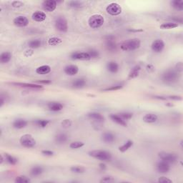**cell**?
<instances>
[{"instance_id":"cell-1","label":"cell","mask_w":183,"mask_h":183,"mask_svg":"<svg viewBox=\"0 0 183 183\" xmlns=\"http://www.w3.org/2000/svg\"><path fill=\"white\" fill-rule=\"evenodd\" d=\"M140 45V40L137 38H134L124 41L120 45V48L123 51H135L139 49Z\"/></svg>"},{"instance_id":"cell-2","label":"cell","mask_w":183,"mask_h":183,"mask_svg":"<svg viewBox=\"0 0 183 183\" xmlns=\"http://www.w3.org/2000/svg\"><path fill=\"white\" fill-rule=\"evenodd\" d=\"M178 72L173 70H168L165 71L162 75V80L165 83L171 84L176 82L179 80Z\"/></svg>"},{"instance_id":"cell-3","label":"cell","mask_w":183,"mask_h":183,"mask_svg":"<svg viewBox=\"0 0 183 183\" xmlns=\"http://www.w3.org/2000/svg\"><path fill=\"white\" fill-rule=\"evenodd\" d=\"M88 154L90 157L102 161H110L112 160V154L106 150H101V149L92 150L89 152Z\"/></svg>"},{"instance_id":"cell-4","label":"cell","mask_w":183,"mask_h":183,"mask_svg":"<svg viewBox=\"0 0 183 183\" xmlns=\"http://www.w3.org/2000/svg\"><path fill=\"white\" fill-rule=\"evenodd\" d=\"M104 17L100 15H94L90 17L89 20H88V24L89 26L92 29H99L103 25Z\"/></svg>"},{"instance_id":"cell-5","label":"cell","mask_w":183,"mask_h":183,"mask_svg":"<svg viewBox=\"0 0 183 183\" xmlns=\"http://www.w3.org/2000/svg\"><path fill=\"white\" fill-rule=\"evenodd\" d=\"M20 144L26 148H32L36 145V140L29 134H25L20 137Z\"/></svg>"},{"instance_id":"cell-6","label":"cell","mask_w":183,"mask_h":183,"mask_svg":"<svg viewBox=\"0 0 183 183\" xmlns=\"http://www.w3.org/2000/svg\"><path fill=\"white\" fill-rule=\"evenodd\" d=\"M55 28L60 32H67L68 30V24L64 17H58L54 21Z\"/></svg>"},{"instance_id":"cell-7","label":"cell","mask_w":183,"mask_h":183,"mask_svg":"<svg viewBox=\"0 0 183 183\" xmlns=\"http://www.w3.org/2000/svg\"><path fill=\"white\" fill-rule=\"evenodd\" d=\"M159 157L162 161L171 164V163H175L178 160V157L177 156L176 154L171 152H161L159 153Z\"/></svg>"},{"instance_id":"cell-8","label":"cell","mask_w":183,"mask_h":183,"mask_svg":"<svg viewBox=\"0 0 183 183\" xmlns=\"http://www.w3.org/2000/svg\"><path fill=\"white\" fill-rule=\"evenodd\" d=\"M106 11L109 15L112 16H117L122 13L121 6L117 3H111L106 8Z\"/></svg>"},{"instance_id":"cell-9","label":"cell","mask_w":183,"mask_h":183,"mask_svg":"<svg viewBox=\"0 0 183 183\" xmlns=\"http://www.w3.org/2000/svg\"><path fill=\"white\" fill-rule=\"evenodd\" d=\"M115 39V37L112 35L105 37V47L109 52H115L117 50V44Z\"/></svg>"},{"instance_id":"cell-10","label":"cell","mask_w":183,"mask_h":183,"mask_svg":"<svg viewBox=\"0 0 183 183\" xmlns=\"http://www.w3.org/2000/svg\"><path fill=\"white\" fill-rule=\"evenodd\" d=\"M70 58L73 60L87 61L91 60L90 54L87 52H74L71 54Z\"/></svg>"},{"instance_id":"cell-11","label":"cell","mask_w":183,"mask_h":183,"mask_svg":"<svg viewBox=\"0 0 183 183\" xmlns=\"http://www.w3.org/2000/svg\"><path fill=\"white\" fill-rule=\"evenodd\" d=\"M57 6V2L54 0H46L42 3L43 9L49 12L54 11L56 9Z\"/></svg>"},{"instance_id":"cell-12","label":"cell","mask_w":183,"mask_h":183,"mask_svg":"<svg viewBox=\"0 0 183 183\" xmlns=\"http://www.w3.org/2000/svg\"><path fill=\"white\" fill-rule=\"evenodd\" d=\"M14 25L18 27H25L29 25V19L25 16H19L13 20Z\"/></svg>"},{"instance_id":"cell-13","label":"cell","mask_w":183,"mask_h":183,"mask_svg":"<svg viewBox=\"0 0 183 183\" xmlns=\"http://www.w3.org/2000/svg\"><path fill=\"white\" fill-rule=\"evenodd\" d=\"M11 84L17 87H21L28 88V89L32 90H41L43 89V86L39 84H31V83H22V82H11Z\"/></svg>"},{"instance_id":"cell-14","label":"cell","mask_w":183,"mask_h":183,"mask_svg":"<svg viewBox=\"0 0 183 183\" xmlns=\"http://www.w3.org/2000/svg\"><path fill=\"white\" fill-rule=\"evenodd\" d=\"M151 48H152L153 52L156 53L161 52L165 48V42L162 39H156L152 42V45H151Z\"/></svg>"},{"instance_id":"cell-15","label":"cell","mask_w":183,"mask_h":183,"mask_svg":"<svg viewBox=\"0 0 183 183\" xmlns=\"http://www.w3.org/2000/svg\"><path fill=\"white\" fill-rule=\"evenodd\" d=\"M170 170V164L165 161H160L157 164V170L160 173L165 174L168 173Z\"/></svg>"},{"instance_id":"cell-16","label":"cell","mask_w":183,"mask_h":183,"mask_svg":"<svg viewBox=\"0 0 183 183\" xmlns=\"http://www.w3.org/2000/svg\"><path fill=\"white\" fill-rule=\"evenodd\" d=\"M64 72L67 75L74 76L78 73L79 67L75 64H70V65L66 66L64 67Z\"/></svg>"},{"instance_id":"cell-17","label":"cell","mask_w":183,"mask_h":183,"mask_svg":"<svg viewBox=\"0 0 183 183\" xmlns=\"http://www.w3.org/2000/svg\"><path fill=\"white\" fill-rule=\"evenodd\" d=\"M31 18H32L34 21H37V22H42V21H44L46 19L47 16L46 14L43 12V11H37L32 14Z\"/></svg>"},{"instance_id":"cell-18","label":"cell","mask_w":183,"mask_h":183,"mask_svg":"<svg viewBox=\"0 0 183 183\" xmlns=\"http://www.w3.org/2000/svg\"><path fill=\"white\" fill-rule=\"evenodd\" d=\"M102 139L104 142L107 143V144H111L115 141L116 137L113 133L110 132H107L102 135Z\"/></svg>"},{"instance_id":"cell-19","label":"cell","mask_w":183,"mask_h":183,"mask_svg":"<svg viewBox=\"0 0 183 183\" xmlns=\"http://www.w3.org/2000/svg\"><path fill=\"white\" fill-rule=\"evenodd\" d=\"M109 118L113 120L114 123L118 124V125L123 126V127H127V124L125 119H123L120 116L117 114H111L109 115Z\"/></svg>"},{"instance_id":"cell-20","label":"cell","mask_w":183,"mask_h":183,"mask_svg":"<svg viewBox=\"0 0 183 183\" xmlns=\"http://www.w3.org/2000/svg\"><path fill=\"white\" fill-rule=\"evenodd\" d=\"M48 109L52 112H59L63 109V105L60 102H51L47 105Z\"/></svg>"},{"instance_id":"cell-21","label":"cell","mask_w":183,"mask_h":183,"mask_svg":"<svg viewBox=\"0 0 183 183\" xmlns=\"http://www.w3.org/2000/svg\"><path fill=\"white\" fill-rule=\"evenodd\" d=\"M27 121L24 119H21V118L15 119L12 123L13 127L18 129L25 128V127H27Z\"/></svg>"},{"instance_id":"cell-22","label":"cell","mask_w":183,"mask_h":183,"mask_svg":"<svg viewBox=\"0 0 183 183\" xmlns=\"http://www.w3.org/2000/svg\"><path fill=\"white\" fill-rule=\"evenodd\" d=\"M87 117L91 119L98 122V123H103L105 121V117L103 115L98 113H90L87 114Z\"/></svg>"},{"instance_id":"cell-23","label":"cell","mask_w":183,"mask_h":183,"mask_svg":"<svg viewBox=\"0 0 183 183\" xmlns=\"http://www.w3.org/2000/svg\"><path fill=\"white\" fill-rule=\"evenodd\" d=\"M107 70L111 73H117L119 70V65L116 62L110 61L107 64Z\"/></svg>"},{"instance_id":"cell-24","label":"cell","mask_w":183,"mask_h":183,"mask_svg":"<svg viewBox=\"0 0 183 183\" xmlns=\"http://www.w3.org/2000/svg\"><path fill=\"white\" fill-rule=\"evenodd\" d=\"M55 142L57 144L62 145L64 144L68 139V136L64 133H59L55 136Z\"/></svg>"},{"instance_id":"cell-25","label":"cell","mask_w":183,"mask_h":183,"mask_svg":"<svg viewBox=\"0 0 183 183\" xmlns=\"http://www.w3.org/2000/svg\"><path fill=\"white\" fill-rule=\"evenodd\" d=\"M86 85V80L83 78H77L74 80L72 82V87L77 89H80V88L84 87Z\"/></svg>"},{"instance_id":"cell-26","label":"cell","mask_w":183,"mask_h":183,"mask_svg":"<svg viewBox=\"0 0 183 183\" xmlns=\"http://www.w3.org/2000/svg\"><path fill=\"white\" fill-rule=\"evenodd\" d=\"M157 116L155 114H147L143 117V121L146 123H154L155 122H157Z\"/></svg>"},{"instance_id":"cell-27","label":"cell","mask_w":183,"mask_h":183,"mask_svg":"<svg viewBox=\"0 0 183 183\" xmlns=\"http://www.w3.org/2000/svg\"><path fill=\"white\" fill-rule=\"evenodd\" d=\"M11 54L9 52H2L0 55V62L2 64H7L11 60Z\"/></svg>"},{"instance_id":"cell-28","label":"cell","mask_w":183,"mask_h":183,"mask_svg":"<svg viewBox=\"0 0 183 183\" xmlns=\"http://www.w3.org/2000/svg\"><path fill=\"white\" fill-rule=\"evenodd\" d=\"M42 41L39 39H31L28 42V46L31 49H37L42 46Z\"/></svg>"},{"instance_id":"cell-29","label":"cell","mask_w":183,"mask_h":183,"mask_svg":"<svg viewBox=\"0 0 183 183\" xmlns=\"http://www.w3.org/2000/svg\"><path fill=\"white\" fill-rule=\"evenodd\" d=\"M51 72V67L49 65H42L39 67L36 70L37 74H47Z\"/></svg>"},{"instance_id":"cell-30","label":"cell","mask_w":183,"mask_h":183,"mask_svg":"<svg viewBox=\"0 0 183 183\" xmlns=\"http://www.w3.org/2000/svg\"><path fill=\"white\" fill-rule=\"evenodd\" d=\"M171 6L178 11L183 10V1L182 0H173L171 2Z\"/></svg>"},{"instance_id":"cell-31","label":"cell","mask_w":183,"mask_h":183,"mask_svg":"<svg viewBox=\"0 0 183 183\" xmlns=\"http://www.w3.org/2000/svg\"><path fill=\"white\" fill-rule=\"evenodd\" d=\"M140 70H141V67L139 65H136V66L134 67L131 70L130 72H129V78L132 79V78H135V77H138Z\"/></svg>"},{"instance_id":"cell-32","label":"cell","mask_w":183,"mask_h":183,"mask_svg":"<svg viewBox=\"0 0 183 183\" xmlns=\"http://www.w3.org/2000/svg\"><path fill=\"white\" fill-rule=\"evenodd\" d=\"M44 172V169L41 166H35L31 169L30 173L32 176H39Z\"/></svg>"},{"instance_id":"cell-33","label":"cell","mask_w":183,"mask_h":183,"mask_svg":"<svg viewBox=\"0 0 183 183\" xmlns=\"http://www.w3.org/2000/svg\"><path fill=\"white\" fill-rule=\"evenodd\" d=\"M178 27V24L175 22H165L160 25V29H172L177 28Z\"/></svg>"},{"instance_id":"cell-34","label":"cell","mask_w":183,"mask_h":183,"mask_svg":"<svg viewBox=\"0 0 183 183\" xmlns=\"http://www.w3.org/2000/svg\"><path fill=\"white\" fill-rule=\"evenodd\" d=\"M133 145V142L132 140H128L123 145H122L121 147H119V150L121 152H125L126 151H127L130 147Z\"/></svg>"},{"instance_id":"cell-35","label":"cell","mask_w":183,"mask_h":183,"mask_svg":"<svg viewBox=\"0 0 183 183\" xmlns=\"http://www.w3.org/2000/svg\"><path fill=\"white\" fill-rule=\"evenodd\" d=\"M5 160L9 164L11 165H15L18 162V159L9 154H5Z\"/></svg>"},{"instance_id":"cell-36","label":"cell","mask_w":183,"mask_h":183,"mask_svg":"<svg viewBox=\"0 0 183 183\" xmlns=\"http://www.w3.org/2000/svg\"><path fill=\"white\" fill-rule=\"evenodd\" d=\"M68 6L71 8H73V9H80L83 7V4L80 1H70L68 2Z\"/></svg>"},{"instance_id":"cell-37","label":"cell","mask_w":183,"mask_h":183,"mask_svg":"<svg viewBox=\"0 0 183 183\" xmlns=\"http://www.w3.org/2000/svg\"><path fill=\"white\" fill-rule=\"evenodd\" d=\"M62 40L59 37H52L48 40V44L51 46H57V45L61 44Z\"/></svg>"},{"instance_id":"cell-38","label":"cell","mask_w":183,"mask_h":183,"mask_svg":"<svg viewBox=\"0 0 183 183\" xmlns=\"http://www.w3.org/2000/svg\"><path fill=\"white\" fill-rule=\"evenodd\" d=\"M34 123L38 126L39 127H42V128H44L46 127L47 125L50 123V121L47 120V119H37L35 120Z\"/></svg>"},{"instance_id":"cell-39","label":"cell","mask_w":183,"mask_h":183,"mask_svg":"<svg viewBox=\"0 0 183 183\" xmlns=\"http://www.w3.org/2000/svg\"><path fill=\"white\" fill-rule=\"evenodd\" d=\"M123 87V84H116V85H113V86H111L109 87H107V88H105V89H103L102 90V91L103 92H110V91H116V90H119L122 89V88Z\"/></svg>"},{"instance_id":"cell-40","label":"cell","mask_w":183,"mask_h":183,"mask_svg":"<svg viewBox=\"0 0 183 183\" xmlns=\"http://www.w3.org/2000/svg\"><path fill=\"white\" fill-rule=\"evenodd\" d=\"M84 145V143L82 142H80V141H76V142H73L70 145V147L72 149H79L81 148Z\"/></svg>"},{"instance_id":"cell-41","label":"cell","mask_w":183,"mask_h":183,"mask_svg":"<svg viewBox=\"0 0 183 183\" xmlns=\"http://www.w3.org/2000/svg\"><path fill=\"white\" fill-rule=\"evenodd\" d=\"M15 182L16 183H29L30 182V180L27 178V177L25 175H20L17 177L15 179Z\"/></svg>"},{"instance_id":"cell-42","label":"cell","mask_w":183,"mask_h":183,"mask_svg":"<svg viewBox=\"0 0 183 183\" xmlns=\"http://www.w3.org/2000/svg\"><path fill=\"white\" fill-rule=\"evenodd\" d=\"M87 52L88 54H90V57H91V59L97 58V57H99V56H100L99 51L95 50V49H90V50H88Z\"/></svg>"},{"instance_id":"cell-43","label":"cell","mask_w":183,"mask_h":183,"mask_svg":"<svg viewBox=\"0 0 183 183\" xmlns=\"http://www.w3.org/2000/svg\"><path fill=\"white\" fill-rule=\"evenodd\" d=\"M70 170L74 173H77V174H81V173L84 172L85 169L82 166H72L70 168Z\"/></svg>"},{"instance_id":"cell-44","label":"cell","mask_w":183,"mask_h":183,"mask_svg":"<svg viewBox=\"0 0 183 183\" xmlns=\"http://www.w3.org/2000/svg\"><path fill=\"white\" fill-rule=\"evenodd\" d=\"M120 117L123 118L125 120H127V119H130L132 117H133V114L130 113H121L118 114Z\"/></svg>"},{"instance_id":"cell-45","label":"cell","mask_w":183,"mask_h":183,"mask_svg":"<svg viewBox=\"0 0 183 183\" xmlns=\"http://www.w3.org/2000/svg\"><path fill=\"white\" fill-rule=\"evenodd\" d=\"M115 182V179L111 176H106L102 178V179L100 180V182H104V183H110Z\"/></svg>"},{"instance_id":"cell-46","label":"cell","mask_w":183,"mask_h":183,"mask_svg":"<svg viewBox=\"0 0 183 183\" xmlns=\"http://www.w3.org/2000/svg\"><path fill=\"white\" fill-rule=\"evenodd\" d=\"M72 125V121L70 119H64L62 122V126L64 128H69Z\"/></svg>"},{"instance_id":"cell-47","label":"cell","mask_w":183,"mask_h":183,"mask_svg":"<svg viewBox=\"0 0 183 183\" xmlns=\"http://www.w3.org/2000/svg\"><path fill=\"white\" fill-rule=\"evenodd\" d=\"M158 182L160 183H172V181L168 179V178H165V177H161L159 178Z\"/></svg>"},{"instance_id":"cell-48","label":"cell","mask_w":183,"mask_h":183,"mask_svg":"<svg viewBox=\"0 0 183 183\" xmlns=\"http://www.w3.org/2000/svg\"><path fill=\"white\" fill-rule=\"evenodd\" d=\"M42 155H44V156H48V157H51L53 156L54 154V152L53 151L51 150H48V149H45V150H42Z\"/></svg>"},{"instance_id":"cell-49","label":"cell","mask_w":183,"mask_h":183,"mask_svg":"<svg viewBox=\"0 0 183 183\" xmlns=\"http://www.w3.org/2000/svg\"><path fill=\"white\" fill-rule=\"evenodd\" d=\"M11 5H12V7H15V8H19V7H22V6L24 5V4L21 2L15 1V2H13L12 4H11Z\"/></svg>"},{"instance_id":"cell-50","label":"cell","mask_w":183,"mask_h":183,"mask_svg":"<svg viewBox=\"0 0 183 183\" xmlns=\"http://www.w3.org/2000/svg\"><path fill=\"white\" fill-rule=\"evenodd\" d=\"M171 19H172V20L175 21V23L182 24V17H172V18H171Z\"/></svg>"},{"instance_id":"cell-51","label":"cell","mask_w":183,"mask_h":183,"mask_svg":"<svg viewBox=\"0 0 183 183\" xmlns=\"http://www.w3.org/2000/svg\"><path fill=\"white\" fill-rule=\"evenodd\" d=\"M166 99H170L172 100H182V97H181V96L172 95V96H168V97H166Z\"/></svg>"},{"instance_id":"cell-52","label":"cell","mask_w":183,"mask_h":183,"mask_svg":"<svg viewBox=\"0 0 183 183\" xmlns=\"http://www.w3.org/2000/svg\"><path fill=\"white\" fill-rule=\"evenodd\" d=\"M37 83L43 84H50V83H51V82L50 81V80H40V81L37 82Z\"/></svg>"},{"instance_id":"cell-53","label":"cell","mask_w":183,"mask_h":183,"mask_svg":"<svg viewBox=\"0 0 183 183\" xmlns=\"http://www.w3.org/2000/svg\"><path fill=\"white\" fill-rule=\"evenodd\" d=\"M99 167L101 170H105V169L107 168V167H106V165L105 164V163H100Z\"/></svg>"},{"instance_id":"cell-54","label":"cell","mask_w":183,"mask_h":183,"mask_svg":"<svg viewBox=\"0 0 183 183\" xmlns=\"http://www.w3.org/2000/svg\"><path fill=\"white\" fill-rule=\"evenodd\" d=\"M4 103H5V101H4V100H3V97H1V104H0V107H2L3 106V105H4Z\"/></svg>"},{"instance_id":"cell-55","label":"cell","mask_w":183,"mask_h":183,"mask_svg":"<svg viewBox=\"0 0 183 183\" xmlns=\"http://www.w3.org/2000/svg\"><path fill=\"white\" fill-rule=\"evenodd\" d=\"M3 161H4L3 156H2V155H1V162H0V164H2V163H3Z\"/></svg>"}]
</instances>
